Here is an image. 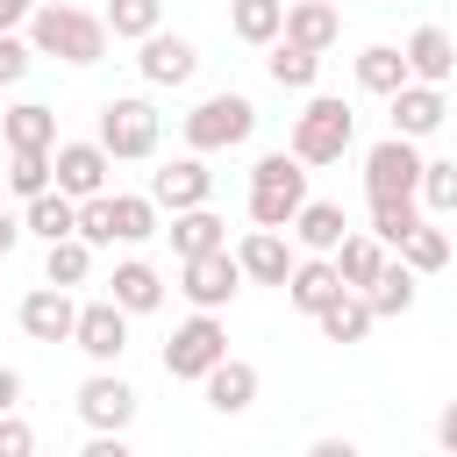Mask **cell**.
Returning a JSON list of instances; mask_svg holds the SVG:
<instances>
[{
	"label": "cell",
	"mask_w": 457,
	"mask_h": 457,
	"mask_svg": "<svg viewBox=\"0 0 457 457\" xmlns=\"http://www.w3.org/2000/svg\"><path fill=\"white\" fill-rule=\"evenodd\" d=\"M29 43H36V57H57V64H100L114 36H107V14H86L71 0H43L29 14Z\"/></svg>",
	"instance_id": "cell-1"
},
{
	"label": "cell",
	"mask_w": 457,
	"mask_h": 457,
	"mask_svg": "<svg viewBox=\"0 0 457 457\" xmlns=\"http://www.w3.org/2000/svg\"><path fill=\"white\" fill-rule=\"evenodd\" d=\"M307 207V164L293 150H264L250 164V228H293Z\"/></svg>",
	"instance_id": "cell-2"
},
{
	"label": "cell",
	"mask_w": 457,
	"mask_h": 457,
	"mask_svg": "<svg viewBox=\"0 0 457 457\" xmlns=\"http://www.w3.org/2000/svg\"><path fill=\"white\" fill-rule=\"evenodd\" d=\"M357 143V114H350V100H336V93H314L300 114H293V136H286V150L314 171V164H343V150Z\"/></svg>",
	"instance_id": "cell-3"
},
{
	"label": "cell",
	"mask_w": 457,
	"mask_h": 457,
	"mask_svg": "<svg viewBox=\"0 0 457 457\" xmlns=\"http://www.w3.org/2000/svg\"><path fill=\"white\" fill-rule=\"evenodd\" d=\"M157 136H164V114L143 100V93H121V100H100V150L114 157V164H143V157H157Z\"/></svg>",
	"instance_id": "cell-4"
},
{
	"label": "cell",
	"mask_w": 457,
	"mask_h": 457,
	"mask_svg": "<svg viewBox=\"0 0 457 457\" xmlns=\"http://www.w3.org/2000/svg\"><path fill=\"white\" fill-rule=\"evenodd\" d=\"M179 129H186L193 157H214V150H236V143L257 136V107H250V93H207Z\"/></svg>",
	"instance_id": "cell-5"
},
{
	"label": "cell",
	"mask_w": 457,
	"mask_h": 457,
	"mask_svg": "<svg viewBox=\"0 0 457 457\" xmlns=\"http://www.w3.org/2000/svg\"><path fill=\"white\" fill-rule=\"evenodd\" d=\"M421 143L414 136H378L364 150V200H421Z\"/></svg>",
	"instance_id": "cell-6"
},
{
	"label": "cell",
	"mask_w": 457,
	"mask_h": 457,
	"mask_svg": "<svg viewBox=\"0 0 457 457\" xmlns=\"http://www.w3.org/2000/svg\"><path fill=\"white\" fill-rule=\"evenodd\" d=\"M221 357H228L221 314H200V307H193V314L171 328V343H164V378H207Z\"/></svg>",
	"instance_id": "cell-7"
},
{
	"label": "cell",
	"mask_w": 457,
	"mask_h": 457,
	"mask_svg": "<svg viewBox=\"0 0 457 457\" xmlns=\"http://www.w3.org/2000/svg\"><path fill=\"white\" fill-rule=\"evenodd\" d=\"M79 421L93 428V436H129V421H136V386L114 371V364H93V378H79Z\"/></svg>",
	"instance_id": "cell-8"
},
{
	"label": "cell",
	"mask_w": 457,
	"mask_h": 457,
	"mask_svg": "<svg viewBox=\"0 0 457 457\" xmlns=\"http://www.w3.org/2000/svg\"><path fill=\"white\" fill-rule=\"evenodd\" d=\"M179 293L200 307V314H221L236 293H243V264L236 250H207V257H179Z\"/></svg>",
	"instance_id": "cell-9"
},
{
	"label": "cell",
	"mask_w": 457,
	"mask_h": 457,
	"mask_svg": "<svg viewBox=\"0 0 457 457\" xmlns=\"http://www.w3.org/2000/svg\"><path fill=\"white\" fill-rule=\"evenodd\" d=\"M136 71H143V86H193L200 50H193V36L157 29V36H143V43H136Z\"/></svg>",
	"instance_id": "cell-10"
},
{
	"label": "cell",
	"mask_w": 457,
	"mask_h": 457,
	"mask_svg": "<svg viewBox=\"0 0 457 457\" xmlns=\"http://www.w3.org/2000/svg\"><path fill=\"white\" fill-rule=\"evenodd\" d=\"M150 200L171 207V214L207 207V200H214V171H207V157H171V164H157V171H150Z\"/></svg>",
	"instance_id": "cell-11"
},
{
	"label": "cell",
	"mask_w": 457,
	"mask_h": 457,
	"mask_svg": "<svg viewBox=\"0 0 457 457\" xmlns=\"http://www.w3.org/2000/svg\"><path fill=\"white\" fill-rule=\"evenodd\" d=\"M71 343H79L93 364H121V350H129V314H121V307L100 293V300H86V307H79Z\"/></svg>",
	"instance_id": "cell-12"
},
{
	"label": "cell",
	"mask_w": 457,
	"mask_h": 457,
	"mask_svg": "<svg viewBox=\"0 0 457 457\" xmlns=\"http://www.w3.org/2000/svg\"><path fill=\"white\" fill-rule=\"evenodd\" d=\"M71 328H79V300H71L64 286L21 293V336H29V343H71Z\"/></svg>",
	"instance_id": "cell-13"
},
{
	"label": "cell",
	"mask_w": 457,
	"mask_h": 457,
	"mask_svg": "<svg viewBox=\"0 0 457 457\" xmlns=\"http://www.w3.org/2000/svg\"><path fill=\"white\" fill-rule=\"evenodd\" d=\"M50 164H57V193H71V200L107 193V171H114V157H107L100 143H57Z\"/></svg>",
	"instance_id": "cell-14"
},
{
	"label": "cell",
	"mask_w": 457,
	"mask_h": 457,
	"mask_svg": "<svg viewBox=\"0 0 457 457\" xmlns=\"http://www.w3.org/2000/svg\"><path fill=\"white\" fill-rule=\"evenodd\" d=\"M236 264H243V278H250V286H286L300 257H293L286 228H250V236L236 243Z\"/></svg>",
	"instance_id": "cell-15"
},
{
	"label": "cell",
	"mask_w": 457,
	"mask_h": 457,
	"mask_svg": "<svg viewBox=\"0 0 457 457\" xmlns=\"http://www.w3.org/2000/svg\"><path fill=\"white\" fill-rule=\"evenodd\" d=\"M450 121V100H443V86H421V79H407L400 93H393V136H436Z\"/></svg>",
	"instance_id": "cell-16"
},
{
	"label": "cell",
	"mask_w": 457,
	"mask_h": 457,
	"mask_svg": "<svg viewBox=\"0 0 457 457\" xmlns=\"http://www.w3.org/2000/svg\"><path fill=\"white\" fill-rule=\"evenodd\" d=\"M257 386H264V378H257L250 357H221V364L200 378V393H207L214 414H250V407H257Z\"/></svg>",
	"instance_id": "cell-17"
},
{
	"label": "cell",
	"mask_w": 457,
	"mask_h": 457,
	"mask_svg": "<svg viewBox=\"0 0 457 457\" xmlns=\"http://www.w3.org/2000/svg\"><path fill=\"white\" fill-rule=\"evenodd\" d=\"M343 293H350V286H343L336 257H300V264H293V278H286V300H293L307 321H314L328 300H343Z\"/></svg>",
	"instance_id": "cell-18"
},
{
	"label": "cell",
	"mask_w": 457,
	"mask_h": 457,
	"mask_svg": "<svg viewBox=\"0 0 457 457\" xmlns=\"http://www.w3.org/2000/svg\"><path fill=\"white\" fill-rule=\"evenodd\" d=\"M400 50H407V71H414L421 86H443V79L457 71V36H450L443 21H421V29H414Z\"/></svg>",
	"instance_id": "cell-19"
},
{
	"label": "cell",
	"mask_w": 457,
	"mask_h": 457,
	"mask_svg": "<svg viewBox=\"0 0 457 457\" xmlns=\"http://www.w3.org/2000/svg\"><path fill=\"white\" fill-rule=\"evenodd\" d=\"M107 300H114L121 314H157V307H164V278H157V264L121 257V264H114V278H107Z\"/></svg>",
	"instance_id": "cell-20"
},
{
	"label": "cell",
	"mask_w": 457,
	"mask_h": 457,
	"mask_svg": "<svg viewBox=\"0 0 457 457\" xmlns=\"http://www.w3.org/2000/svg\"><path fill=\"white\" fill-rule=\"evenodd\" d=\"M336 36H343V14L328 0H286V43L321 57V50H336Z\"/></svg>",
	"instance_id": "cell-21"
},
{
	"label": "cell",
	"mask_w": 457,
	"mask_h": 457,
	"mask_svg": "<svg viewBox=\"0 0 457 457\" xmlns=\"http://www.w3.org/2000/svg\"><path fill=\"white\" fill-rule=\"evenodd\" d=\"M343 236H350V221H343V207H336V200H307V207L293 214V243H300L307 257H336V250H343Z\"/></svg>",
	"instance_id": "cell-22"
},
{
	"label": "cell",
	"mask_w": 457,
	"mask_h": 457,
	"mask_svg": "<svg viewBox=\"0 0 457 457\" xmlns=\"http://www.w3.org/2000/svg\"><path fill=\"white\" fill-rule=\"evenodd\" d=\"M171 250L179 257H207V250H228V221L214 214V207H186V214H171Z\"/></svg>",
	"instance_id": "cell-23"
},
{
	"label": "cell",
	"mask_w": 457,
	"mask_h": 457,
	"mask_svg": "<svg viewBox=\"0 0 457 457\" xmlns=\"http://www.w3.org/2000/svg\"><path fill=\"white\" fill-rule=\"evenodd\" d=\"M0 136H7V150H57V114L43 100H21L0 114Z\"/></svg>",
	"instance_id": "cell-24"
},
{
	"label": "cell",
	"mask_w": 457,
	"mask_h": 457,
	"mask_svg": "<svg viewBox=\"0 0 457 457\" xmlns=\"http://www.w3.org/2000/svg\"><path fill=\"white\" fill-rule=\"evenodd\" d=\"M21 221H29V236H43V243H64V236H79V200L50 186V193L21 200Z\"/></svg>",
	"instance_id": "cell-25"
},
{
	"label": "cell",
	"mask_w": 457,
	"mask_h": 457,
	"mask_svg": "<svg viewBox=\"0 0 457 457\" xmlns=\"http://www.w3.org/2000/svg\"><path fill=\"white\" fill-rule=\"evenodd\" d=\"M407 79H414V71H407V50H393V43H364V50H357V86H364V93H386V100H393Z\"/></svg>",
	"instance_id": "cell-26"
},
{
	"label": "cell",
	"mask_w": 457,
	"mask_h": 457,
	"mask_svg": "<svg viewBox=\"0 0 457 457\" xmlns=\"http://www.w3.org/2000/svg\"><path fill=\"white\" fill-rule=\"evenodd\" d=\"M228 29L257 50H271L286 36V0H228Z\"/></svg>",
	"instance_id": "cell-27"
},
{
	"label": "cell",
	"mask_w": 457,
	"mask_h": 457,
	"mask_svg": "<svg viewBox=\"0 0 457 457\" xmlns=\"http://www.w3.org/2000/svg\"><path fill=\"white\" fill-rule=\"evenodd\" d=\"M264 71H271V86H286V93H314V79H321V57L278 36V43L264 50Z\"/></svg>",
	"instance_id": "cell-28"
},
{
	"label": "cell",
	"mask_w": 457,
	"mask_h": 457,
	"mask_svg": "<svg viewBox=\"0 0 457 457\" xmlns=\"http://www.w3.org/2000/svg\"><path fill=\"white\" fill-rule=\"evenodd\" d=\"M386 257H393V250H386L378 236H357V228H350V236H343V250H336V271H343V286H350V293H364V286L386 271Z\"/></svg>",
	"instance_id": "cell-29"
},
{
	"label": "cell",
	"mask_w": 457,
	"mask_h": 457,
	"mask_svg": "<svg viewBox=\"0 0 457 457\" xmlns=\"http://www.w3.org/2000/svg\"><path fill=\"white\" fill-rule=\"evenodd\" d=\"M93 278V243L86 236H64V243H43V286H86Z\"/></svg>",
	"instance_id": "cell-30"
},
{
	"label": "cell",
	"mask_w": 457,
	"mask_h": 457,
	"mask_svg": "<svg viewBox=\"0 0 457 457\" xmlns=\"http://www.w3.org/2000/svg\"><path fill=\"white\" fill-rule=\"evenodd\" d=\"M371 321H378V314H371V300H364V293H343V300H328V307L314 314V328H321L328 343H364V336H371Z\"/></svg>",
	"instance_id": "cell-31"
},
{
	"label": "cell",
	"mask_w": 457,
	"mask_h": 457,
	"mask_svg": "<svg viewBox=\"0 0 457 457\" xmlns=\"http://www.w3.org/2000/svg\"><path fill=\"white\" fill-rule=\"evenodd\" d=\"M364 300H371V314H378V321L407 314V307H414V271H407L400 257H386V271H378V278L364 286Z\"/></svg>",
	"instance_id": "cell-32"
},
{
	"label": "cell",
	"mask_w": 457,
	"mask_h": 457,
	"mask_svg": "<svg viewBox=\"0 0 457 457\" xmlns=\"http://www.w3.org/2000/svg\"><path fill=\"white\" fill-rule=\"evenodd\" d=\"M164 29V0H107V36L114 43H143Z\"/></svg>",
	"instance_id": "cell-33"
},
{
	"label": "cell",
	"mask_w": 457,
	"mask_h": 457,
	"mask_svg": "<svg viewBox=\"0 0 457 457\" xmlns=\"http://www.w3.org/2000/svg\"><path fill=\"white\" fill-rule=\"evenodd\" d=\"M157 200L150 193H114V243H150L157 236Z\"/></svg>",
	"instance_id": "cell-34"
},
{
	"label": "cell",
	"mask_w": 457,
	"mask_h": 457,
	"mask_svg": "<svg viewBox=\"0 0 457 457\" xmlns=\"http://www.w3.org/2000/svg\"><path fill=\"white\" fill-rule=\"evenodd\" d=\"M421 221H428V214H421V200H371V236H378L386 250H400Z\"/></svg>",
	"instance_id": "cell-35"
},
{
	"label": "cell",
	"mask_w": 457,
	"mask_h": 457,
	"mask_svg": "<svg viewBox=\"0 0 457 457\" xmlns=\"http://www.w3.org/2000/svg\"><path fill=\"white\" fill-rule=\"evenodd\" d=\"M400 264L414 271V278H428V271H443L450 264V228H436V221H421L407 243H400Z\"/></svg>",
	"instance_id": "cell-36"
},
{
	"label": "cell",
	"mask_w": 457,
	"mask_h": 457,
	"mask_svg": "<svg viewBox=\"0 0 457 457\" xmlns=\"http://www.w3.org/2000/svg\"><path fill=\"white\" fill-rule=\"evenodd\" d=\"M50 186H57V164H50V150H14V157H7V193L36 200V193H50Z\"/></svg>",
	"instance_id": "cell-37"
},
{
	"label": "cell",
	"mask_w": 457,
	"mask_h": 457,
	"mask_svg": "<svg viewBox=\"0 0 457 457\" xmlns=\"http://www.w3.org/2000/svg\"><path fill=\"white\" fill-rule=\"evenodd\" d=\"M421 214H457V157H428V171H421Z\"/></svg>",
	"instance_id": "cell-38"
},
{
	"label": "cell",
	"mask_w": 457,
	"mask_h": 457,
	"mask_svg": "<svg viewBox=\"0 0 457 457\" xmlns=\"http://www.w3.org/2000/svg\"><path fill=\"white\" fill-rule=\"evenodd\" d=\"M79 236H86L93 250H107V243H114V193H93V200H79Z\"/></svg>",
	"instance_id": "cell-39"
},
{
	"label": "cell",
	"mask_w": 457,
	"mask_h": 457,
	"mask_svg": "<svg viewBox=\"0 0 457 457\" xmlns=\"http://www.w3.org/2000/svg\"><path fill=\"white\" fill-rule=\"evenodd\" d=\"M29 64H36V43H29L21 29H0V86H21Z\"/></svg>",
	"instance_id": "cell-40"
},
{
	"label": "cell",
	"mask_w": 457,
	"mask_h": 457,
	"mask_svg": "<svg viewBox=\"0 0 457 457\" xmlns=\"http://www.w3.org/2000/svg\"><path fill=\"white\" fill-rule=\"evenodd\" d=\"M0 457H36V428L21 414H0Z\"/></svg>",
	"instance_id": "cell-41"
},
{
	"label": "cell",
	"mask_w": 457,
	"mask_h": 457,
	"mask_svg": "<svg viewBox=\"0 0 457 457\" xmlns=\"http://www.w3.org/2000/svg\"><path fill=\"white\" fill-rule=\"evenodd\" d=\"M307 457H364V450H357L350 436H314V443H307Z\"/></svg>",
	"instance_id": "cell-42"
},
{
	"label": "cell",
	"mask_w": 457,
	"mask_h": 457,
	"mask_svg": "<svg viewBox=\"0 0 457 457\" xmlns=\"http://www.w3.org/2000/svg\"><path fill=\"white\" fill-rule=\"evenodd\" d=\"M0 414H21V371L0 364Z\"/></svg>",
	"instance_id": "cell-43"
},
{
	"label": "cell",
	"mask_w": 457,
	"mask_h": 457,
	"mask_svg": "<svg viewBox=\"0 0 457 457\" xmlns=\"http://www.w3.org/2000/svg\"><path fill=\"white\" fill-rule=\"evenodd\" d=\"M79 457H136V450H129V436H93Z\"/></svg>",
	"instance_id": "cell-44"
},
{
	"label": "cell",
	"mask_w": 457,
	"mask_h": 457,
	"mask_svg": "<svg viewBox=\"0 0 457 457\" xmlns=\"http://www.w3.org/2000/svg\"><path fill=\"white\" fill-rule=\"evenodd\" d=\"M36 7H43V0H0V29H29Z\"/></svg>",
	"instance_id": "cell-45"
},
{
	"label": "cell",
	"mask_w": 457,
	"mask_h": 457,
	"mask_svg": "<svg viewBox=\"0 0 457 457\" xmlns=\"http://www.w3.org/2000/svg\"><path fill=\"white\" fill-rule=\"evenodd\" d=\"M21 236H29V221H21V214H7V207H0V257H7V250H14V243H21Z\"/></svg>",
	"instance_id": "cell-46"
},
{
	"label": "cell",
	"mask_w": 457,
	"mask_h": 457,
	"mask_svg": "<svg viewBox=\"0 0 457 457\" xmlns=\"http://www.w3.org/2000/svg\"><path fill=\"white\" fill-rule=\"evenodd\" d=\"M436 443H443V450H450V457H457V400H450V407H443V421H436Z\"/></svg>",
	"instance_id": "cell-47"
},
{
	"label": "cell",
	"mask_w": 457,
	"mask_h": 457,
	"mask_svg": "<svg viewBox=\"0 0 457 457\" xmlns=\"http://www.w3.org/2000/svg\"><path fill=\"white\" fill-rule=\"evenodd\" d=\"M0 186H7V171H0Z\"/></svg>",
	"instance_id": "cell-48"
}]
</instances>
